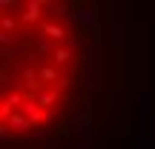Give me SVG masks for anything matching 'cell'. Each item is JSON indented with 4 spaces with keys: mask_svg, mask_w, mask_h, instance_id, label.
Instances as JSON below:
<instances>
[{
    "mask_svg": "<svg viewBox=\"0 0 155 149\" xmlns=\"http://www.w3.org/2000/svg\"><path fill=\"white\" fill-rule=\"evenodd\" d=\"M3 138L40 135L63 115L86 63V34L63 3L15 0L0 15Z\"/></svg>",
    "mask_w": 155,
    "mask_h": 149,
    "instance_id": "obj_1",
    "label": "cell"
}]
</instances>
